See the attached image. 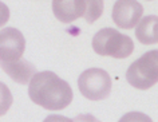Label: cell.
Here are the masks:
<instances>
[{
    "label": "cell",
    "instance_id": "4",
    "mask_svg": "<svg viewBox=\"0 0 158 122\" xmlns=\"http://www.w3.org/2000/svg\"><path fill=\"white\" fill-rule=\"evenodd\" d=\"M78 87L85 98L90 101H101L107 98L111 91V78L105 70L93 67L81 74Z\"/></svg>",
    "mask_w": 158,
    "mask_h": 122
},
{
    "label": "cell",
    "instance_id": "2",
    "mask_svg": "<svg viewBox=\"0 0 158 122\" xmlns=\"http://www.w3.org/2000/svg\"><path fill=\"white\" fill-rule=\"evenodd\" d=\"M93 48L98 55L125 59L133 54L134 43L115 28H102L93 38Z\"/></svg>",
    "mask_w": 158,
    "mask_h": 122
},
{
    "label": "cell",
    "instance_id": "5",
    "mask_svg": "<svg viewBox=\"0 0 158 122\" xmlns=\"http://www.w3.org/2000/svg\"><path fill=\"white\" fill-rule=\"evenodd\" d=\"M26 50V39L19 30L10 27L0 32V65L6 66L20 61Z\"/></svg>",
    "mask_w": 158,
    "mask_h": 122
},
{
    "label": "cell",
    "instance_id": "10",
    "mask_svg": "<svg viewBox=\"0 0 158 122\" xmlns=\"http://www.w3.org/2000/svg\"><path fill=\"white\" fill-rule=\"evenodd\" d=\"M82 4H83V18L87 23L97 22L103 14V0H82Z\"/></svg>",
    "mask_w": 158,
    "mask_h": 122
},
{
    "label": "cell",
    "instance_id": "1",
    "mask_svg": "<svg viewBox=\"0 0 158 122\" xmlns=\"http://www.w3.org/2000/svg\"><path fill=\"white\" fill-rule=\"evenodd\" d=\"M28 95L34 103L47 110H62L73 101L70 85L52 71L36 73L30 81Z\"/></svg>",
    "mask_w": 158,
    "mask_h": 122
},
{
    "label": "cell",
    "instance_id": "8",
    "mask_svg": "<svg viewBox=\"0 0 158 122\" xmlns=\"http://www.w3.org/2000/svg\"><path fill=\"white\" fill-rule=\"evenodd\" d=\"M2 69H3V71H6V74L11 78V79H14L15 82L22 83V85L30 83V81L32 79V77L36 74L35 73L36 71L35 66L23 58L20 61L14 62V63H11V65L2 66Z\"/></svg>",
    "mask_w": 158,
    "mask_h": 122
},
{
    "label": "cell",
    "instance_id": "7",
    "mask_svg": "<svg viewBox=\"0 0 158 122\" xmlns=\"http://www.w3.org/2000/svg\"><path fill=\"white\" fill-rule=\"evenodd\" d=\"M55 18L62 23H71L83 16L82 0H52Z\"/></svg>",
    "mask_w": 158,
    "mask_h": 122
},
{
    "label": "cell",
    "instance_id": "9",
    "mask_svg": "<svg viewBox=\"0 0 158 122\" xmlns=\"http://www.w3.org/2000/svg\"><path fill=\"white\" fill-rule=\"evenodd\" d=\"M135 36L142 44H156L158 43V16L142 18L135 28Z\"/></svg>",
    "mask_w": 158,
    "mask_h": 122
},
{
    "label": "cell",
    "instance_id": "3",
    "mask_svg": "<svg viewBox=\"0 0 158 122\" xmlns=\"http://www.w3.org/2000/svg\"><path fill=\"white\" fill-rule=\"evenodd\" d=\"M126 79L133 87L148 90L158 82V50H152L138 58L126 71Z\"/></svg>",
    "mask_w": 158,
    "mask_h": 122
},
{
    "label": "cell",
    "instance_id": "6",
    "mask_svg": "<svg viewBox=\"0 0 158 122\" xmlns=\"http://www.w3.org/2000/svg\"><path fill=\"white\" fill-rule=\"evenodd\" d=\"M142 14L143 7L137 0H117L111 11V18L117 27L131 30L139 23Z\"/></svg>",
    "mask_w": 158,
    "mask_h": 122
}]
</instances>
